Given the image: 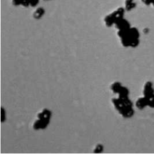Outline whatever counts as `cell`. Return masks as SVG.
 Returning a JSON list of instances; mask_svg holds the SVG:
<instances>
[{
    "label": "cell",
    "instance_id": "8",
    "mask_svg": "<svg viewBox=\"0 0 154 154\" xmlns=\"http://www.w3.org/2000/svg\"><path fill=\"white\" fill-rule=\"evenodd\" d=\"M38 3V0H30L29 1V5L32 7H34L37 5Z\"/></svg>",
    "mask_w": 154,
    "mask_h": 154
},
{
    "label": "cell",
    "instance_id": "1",
    "mask_svg": "<svg viewBox=\"0 0 154 154\" xmlns=\"http://www.w3.org/2000/svg\"><path fill=\"white\" fill-rule=\"evenodd\" d=\"M125 10L122 7H120L112 13L106 16L105 19V22L108 26H110L115 24L119 20L123 19Z\"/></svg>",
    "mask_w": 154,
    "mask_h": 154
},
{
    "label": "cell",
    "instance_id": "3",
    "mask_svg": "<svg viewBox=\"0 0 154 154\" xmlns=\"http://www.w3.org/2000/svg\"><path fill=\"white\" fill-rule=\"evenodd\" d=\"M115 24L116 25V27L119 29V31L127 30L129 28H131L129 22L126 20L124 19L123 18L120 19V20H119Z\"/></svg>",
    "mask_w": 154,
    "mask_h": 154
},
{
    "label": "cell",
    "instance_id": "10",
    "mask_svg": "<svg viewBox=\"0 0 154 154\" xmlns=\"http://www.w3.org/2000/svg\"><path fill=\"white\" fill-rule=\"evenodd\" d=\"M141 1L146 5H150V4H152V2L153 1V0H141Z\"/></svg>",
    "mask_w": 154,
    "mask_h": 154
},
{
    "label": "cell",
    "instance_id": "2",
    "mask_svg": "<svg viewBox=\"0 0 154 154\" xmlns=\"http://www.w3.org/2000/svg\"><path fill=\"white\" fill-rule=\"evenodd\" d=\"M144 96L147 98H150L154 96V90L152 88V84L150 82H147L144 87Z\"/></svg>",
    "mask_w": 154,
    "mask_h": 154
},
{
    "label": "cell",
    "instance_id": "7",
    "mask_svg": "<svg viewBox=\"0 0 154 154\" xmlns=\"http://www.w3.org/2000/svg\"><path fill=\"white\" fill-rule=\"evenodd\" d=\"M148 105L152 108H154V96L149 98Z\"/></svg>",
    "mask_w": 154,
    "mask_h": 154
},
{
    "label": "cell",
    "instance_id": "5",
    "mask_svg": "<svg viewBox=\"0 0 154 154\" xmlns=\"http://www.w3.org/2000/svg\"><path fill=\"white\" fill-rule=\"evenodd\" d=\"M136 4L134 0H125V8L126 10H131L135 7Z\"/></svg>",
    "mask_w": 154,
    "mask_h": 154
},
{
    "label": "cell",
    "instance_id": "6",
    "mask_svg": "<svg viewBox=\"0 0 154 154\" xmlns=\"http://www.w3.org/2000/svg\"><path fill=\"white\" fill-rule=\"evenodd\" d=\"M43 14H44V9L43 8L40 7L35 10V11L34 13V16L36 19H38L41 17Z\"/></svg>",
    "mask_w": 154,
    "mask_h": 154
},
{
    "label": "cell",
    "instance_id": "4",
    "mask_svg": "<svg viewBox=\"0 0 154 154\" xmlns=\"http://www.w3.org/2000/svg\"><path fill=\"white\" fill-rule=\"evenodd\" d=\"M148 103H149L148 98L144 96L143 97H141L138 99V100L137 101V103H136V105L139 109H141L144 108L146 106L148 105Z\"/></svg>",
    "mask_w": 154,
    "mask_h": 154
},
{
    "label": "cell",
    "instance_id": "11",
    "mask_svg": "<svg viewBox=\"0 0 154 154\" xmlns=\"http://www.w3.org/2000/svg\"><path fill=\"white\" fill-rule=\"evenodd\" d=\"M152 4H153V5L154 6V0H153V2H152Z\"/></svg>",
    "mask_w": 154,
    "mask_h": 154
},
{
    "label": "cell",
    "instance_id": "9",
    "mask_svg": "<svg viewBox=\"0 0 154 154\" xmlns=\"http://www.w3.org/2000/svg\"><path fill=\"white\" fill-rule=\"evenodd\" d=\"M12 3L14 5H22V0H12Z\"/></svg>",
    "mask_w": 154,
    "mask_h": 154
}]
</instances>
